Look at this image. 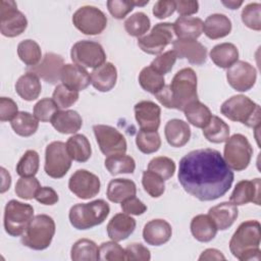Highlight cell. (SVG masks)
I'll list each match as a JSON object with an SVG mask.
<instances>
[{
    "label": "cell",
    "instance_id": "cell-23",
    "mask_svg": "<svg viewBox=\"0 0 261 261\" xmlns=\"http://www.w3.org/2000/svg\"><path fill=\"white\" fill-rule=\"evenodd\" d=\"M136 228V220L126 213L115 214L107 224V234L114 242L126 240Z\"/></svg>",
    "mask_w": 261,
    "mask_h": 261
},
{
    "label": "cell",
    "instance_id": "cell-51",
    "mask_svg": "<svg viewBox=\"0 0 261 261\" xmlns=\"http://www.w3.org/2000/svg\"><path fill=\"white\" fill-rule=\"evenodd\" d=\"M58 107L51 98H43L39 100L33 109V114L39 121L48 122L51 121L54 114L58 111Z\"/></svg>",
    "mask_w": 261,
    "mask_h": 261
},
{
    "label": "cell",
    "instance_id": "cell-53",
    "mask_svg": "<svg viewBox=\"0 0 261 261\" xmlns=\"http://www.w3.org/2000/svg\"><path fill=\"white\" fill-rule=\"evenodd\" d=\"M106 4L109 13L116 19L124 18L135 7L134 0H108Z\"/></svg>",
    "mask_w": 261,
    "mask_h": 261
},
{
    "label": "cell",
    "instance_id": "cell-16",
    "mask_svg": "<svg viewBox=\"0 0 261 261\" xmlns=\"http://www.w3.org/2000/svg\"><path fill=\"white\" fill-rule=\"evenodd\" d=\"M226 80L232 89L239 92H247L254 87L257 80V71L251 63L238 60L227 68Z\"/></svg>",
    "mask_w": 261,
    "mask_h": 261
},
{
    "label": "cell",
    "instance_id": "cell-52",
    "mask_svg": "<svg viewBox=\"0 0 261 261\" xmlns=\"http://www.w3.org/2000/svg\"><path fill=\"white\" fill-rule=\"evenodd\" d=\"M176 59H177L176 53L173 50H169L159 54L155 59H153L150 66L158 73L164 75L172 69Z\"/></svg>",
    "mask_w": 261,
    "mask_h": 261
},
{
    "label": "cell",
    "instance_id": "cell-4",
    "mask_svg": "<svg viewBox=\"0 0 261 261\" xmlns=\"http://www.w3.org/2000/svg\"><path fill=\"white\" fill-rule=\"evenodd\" d=\"M110 212L108 203L102 199L89 203H79L69 209L70 224L80 230L92 228L104 222Z\"/></svg>",
    "mask_w": 261,
    "mask_h": 261
},
{
    "label": "cell",
    "instance_id": "cell-42",
    "mask_svg": "<svg viewBox=\"0 0 261 261\" xmlns=\"http://www.w3.org/2000/svg\"><path fill=\"white\" fill-rule=\"evenodd\" d=\"M151 21L149 16L142 12L138 11L130 16H128L124 21V30L132 37L141 38L143 37L150 29Z\"/></svg>",
    "mask_w": 261,
    "mask_h": 261
},
{
    "label": "cell",
    "instance_id": "cell-50",
    "mask_svg": "<svg viewBox=\"0 0 261 261\" xmlns=\"http://www.w3.org/2000/svg\"><path fill=\"white\" fill-rule=\"evenodd\" d=\"M100 260L106 261H125V250L117 242H104L99 247Z\"/></svg>",
    "mask_w": 261,
    "mask_h": 261
},
{
    "label": "cell",
    "instance_id": "cell-9",
    "mask_svg": "<svg viewBox=\"0 0 261 261\" xmlns=\"http://www.w3.org/2000/svg\"><path fill=\"white\" fill-rule=\"evenodd\" d=\"M173 23L158 22L148 35L138 38V46L147 54L159 55L167 45L173 43Z\"/></svg>",
    "mask_w": 261,
    "mask_h": 261
},
{
    "label": "cell",
    "instance_id": "cell-31",
    "mask_svg": "<svg viewBox=\"0 0 261 261\" xmlns=\"http://www.w3.org/2000/svg\"><path fill=\"white\" fill-rule=\"evenodd\" d=\"M190 228L193 237L201 243H208L212 241L218 230L208 214H199L193 217Z\"/></svg>",
    "mask_w": 261,
    "mask_h": 261
},
{
    "label": "cell",
    "instance_id": "cell-58",
    "mask_svg": "<svg viewBox=\"0 0 261 261\" xmlns=\"http://www.w3.org/2000/svg\"><path fill=\"white\" fill-rule=\"evenodd\" d=\"M35 199L43 205H54L58 202L59 197L54 189L51 187H41L37 192Z\"/></svg>",
    "mask_w": 261,
    "mask_h": 261
},
{
    "label": "cell",
    "instance_id": "cell-17",
    "mask_svg": "<svg viewBox=\"0 0 261 261\" xmlns=\"http://www.w3.org/2000/svg\"><path fill=\"white\" fill-rule=\"evenodd\" d=\"M63 65L64 60L60 55L49 52L44 55L39 64L29 66L27 71L36 74L39 79H42L46 83L55 85L60 81V73Z\"/></svg>",
    "mask_w": 261,
    "mask_h": 261
},
{
    "label": "cell",
    "instance_id": "cell-38",
    "mask_svg": "<svg viewBox=\"0 0 261 261\" xmlns=\"http://www.w3.org/2000/svg\"><path fill=\"white\" fill-rule=\"evenodd\" d=\"M10 124L16 135L25 138L33 136L37 132L39 127V120L30 112L19 111L10 121Z\"/></svg>",
    "mask_w": 261,
    "mask_h": 261
},
{
    "label": "cell",
    "instance_id": "cell-40",
    "mask_svg": "<svg viewBox=\"0 0 261 261\" xmlns=\"http://www.w3.org/2000/svg\"><path fill=\"white\" fill-rule=\"evenodd\" d=\"M17 55L25 65L35 66L40 63L42 58L41 47L36 41L32 39H25L18 43Z\"/></svg>",
    "mask_w": 261,
    "mask_h": 261
},
{
    "label": "cell",
    "instance_id": "cell-19",
    "mask_svg": "<svg viewBox=\"0 0 261 261\" xmlns=\"http://www.w3.org/2000/svg\"><path fill=\"white\" fill-rule=\"evenodd\" d=\"M261 189V180L259 177L254 178V179H244L239 181L230 197L229 201L234 204L236 206L239 205H245L250 202L260 205V192Z\"/></svg>",
    "mask_w": 261,
    "mask_h": 261
},
{
    "label": "cell",
    "instance_id": "cell-27",
    "mask_svg": "<svg viewBox=\"0 0 261 261\" xmlns=\"http://www.w3.org/2000/svg\"><path fill=\"white\" fill-rule=\"evenodd\" d=\"M52 126L60 134H75L83 125V119L75 110H58L51 119Z\"/></svg>",
    "mask_w": 261,
    "mask_h": 261
},
{
    "label": "cell",
    "instance_id": "cell-30",
    "mask_svg": "<svg viewBox=\"0 0 261 261\" xmlns=\"http://www.w3.org/2000/svg\"><path fill=\"white\" fill-rule=\"evenodd\" d=\"M136 184L128 178L111 179L107 186L106 196L112 203H121L124 200L136 196Z\"/></svg>",
    "mask_w": 261,
    "mask_h": 261
},
{
    "label": "cell",
    "instance_id": "cell-18",
    "mask_svg": "<svg viewBox=\"0 0 261 261\" xmlns=\"http://www.w3.org/2000/svg\"><path fill=\"white\" fill-rule=\"evenodd\" d=\"M172 50L177 58H185L194 65H202L207 61L206 47L196 40L176 39L172 43Z\"/></svg>",
    "mask_w": 261,
    "mask_h": 261
},
{
    "label": "cell",
    "instance_id": "cell-60",
    "mask_svg": "<svg viewBox=\"0 0 261 261\" xmlns=\"http://www.w3.org/2000/svg\"><path fill=\"white\" fill-rule=\"evenodd\" d=\"M199 260L200 261H203V260H225V257L222 254V252H220L219 250L210 248V249L204 250L201 253Z\"/></svg>",
    "mask_w": 261,
    "mask_h": 261
},
{
    "label": "cell",
    "instance_id": "cell-41",
    "mask_svg": "<svg viewBox=\"0 0 261 261\" xmlns=\"http://www.w3.org/2000/svg\"><path fill=\"white\" fill-rule=\"evenodd\" d=\"M139 84L143 90L155 95L165 86V80L164 75L158 73L149 65L139 73Z\"/></svg>",
    "mask_w": 261,
    "mask_h": 261
},
{
    "label": "cell",
    "instance_id": "cell-57",
    "mask_svg": "<svg viewBox=\"0 0 261 261\" xmlns=\"http://www.w3.org/2000/svg\"><path fill=\"white\" fill-rule=\"evenodd\" d=\"M175 1L173 0H159L157 1L152 9L155 17L159 19L166 18L170 16L175 11Z\"/></svg>",
    "mask_w": 261,
    "mask_h": 261
},
{
    "label": "cell",
    "instance_id": "cell-20",
    "mask_svg": "<svg viewBox=\"0 0 261 261\" xmlns=\"http://www.w3.org/2000/svg\"><path fill=\"white\" fill-rule=\"evenodd\" d=\"M135 117L142 130H157L160 125V107L152 101H140L134 107Z\"/></svg>",
    "mask_w": 261,
    "mask_h": 261
},
{
    "label": "cell",
    "instance_id": "cell-28",
    "mask_svg": "<svg viewBox=\"0 0 261 261\" xmlns=\"http://www.w3.org/2000/svg\"><path fill=\"white\" fill-rule=\"evenodd\" d=\"M230 19L222 13H213L203 22V32L211 40H217L226 37L231 32Z\"/></svg>",
    "mask_w": 261,
    "mask_h": 261
},
{
    "label": "cell",
    "instance_id": "cell-6",
    "mask_svg": "<svg viewBox=\"0 0 261 261\" xmlns=\"http://www.w3.org/2000/svg\"><path fill=\"white\" fill-rule=\"evenodd\" d=\"M55 222L53 218L47 214H38L34 216L27 230L21 237L23 246L41 251L47 249L55 234Z\"/></svg>",
    "mask_w": 261,
    "mask_h": 261
},
{
    "label": "cell",
    "instance_id": "cell-11",
    "mask_svg": "<svg viewBox=\"0 0 261 261\" xmlns=\"http://www.w3.org/2000/svg\"><path fill=\"white\" fill-rule=\"evenodd\" d=\"M71 160L66 149V144L60 141H54L46 147L44 170L52 178H61L69 170Z\"/></svg>",
    "mask_w": 261,
    "mask_h": 261
},
{
    "label": "cell",
    "instance_id": "cell-21",
    "mask_svg": "<svg viewBox=\"0 0 261 261\" xmlns=\"http://www.w3.org/2000/svg\"><path fill=\"white\" fill-rule=\"evenodd\" d=\"M60 81L67 88L80 92L87 89L91 84V75L86 68L76 64L67 63L61 69Z\"/></svg>",
    "mask_w": 261,
    "mask_h": 261
},
{
    "label": "cell",
    "instance_id": "cell-5",
    "mask_svg": "<svg viewBox=\"0 0 261 261\" xmlns=\"http://www.w3.org/2000/svg\"><path fill=\"white\" fill-rule=\"evenodd\" d=\"M168 87L172 109L184 111L189 104L198 100L197 74L191 67L178 70Z\"/></svg>",
    "mask_w": 261,
    "mask_h": 261
},
{
    "label": "cell",
    "instance_id": "cell-29",
    "mask_svg": "<svg viewBox=\"0 0 261 261\" xmlns=\"http://www.w3.org/2000/svg\"><path fill=\"white\" fill-rule=\"evenodd\" d=\"M173 31L179 40H197L203 33V20L194 16H179L173 23Z\"/></svg>",
    "mask_w": 261,
    "mask_h": 261
},
{
    "label": "cell",
    "instance_id": "cell-14",
    "mask_svg": "<svg viewBox=\"0 0 261 261\" xmlns=\"http://www.w3.org/2000/svg\"><path fill=\"white\" fill-rule=\"evenodd\" d=\"M93 132L97 144L105 156L125 154L127 149L126 140L115 127L106 124H95Z\"/></svg>",
    "mask_w": 261,
    "mask_h": 261
},
{
    "label": "cell",
    "instance_id": "cell-2",
    "mask_svg": "<svg viewBox=\"0 0 261 261\" xmlns=\"http://www.w3.org/2000/svg\"><path fill=\"white\" fill-rule=\"evenodd\" d=\"M261 225L257 220L242 222L229 241V250L240 261L260 260Z\"/></svg>",
    "mask_w": 261,
    "mask_h": 261
},
{
    "label": "cell",
    "instance_id": "cell-59",
    "mask_svg": "<svg viewBox=\"0 0 261 261\" xmlns=\"http://www.w3.org/2000/svg\"><path fill=\"white\" fill-rule=\"evenodd\" d=\"M176 11L181 16H190L199 10V2L194 0H178L175 1Z\"/></svg>",
    "mask_w": 261,
    "mask_h": 261
},
{
    "label": "cell",
    "instance_id": "cell-61",
    "mask_svg": "<svg viewBox=\"0 0 261 261\" xmlns=\"http://www.w3.org/2000/svg\"><path fill=\"white\" fill-rule=\"evenodd\" d=\"M0 172H1V188H0V193L3 194L6 191L9 190L10 185H11V175L10 173L4 168L1 167L0 168Z\"/></svg>",
    "mask_w": 261,
    "mask_h": 261
},
{
    "label": "cell",
    "instance_id": "cell-44",
    "mask_svg": "<svg viewBox=\"0 0 261 261\" xmlns=\"http://www.w3.org/2000/svg\"><path fill=\"white\" fill-rule=\"evenodd\" d=\"M40 157L35 150H28L16 164V173L20 177L35 176L39 170Z\"/></svg>",
    "mask_w": 261,
    "mask_h": 261
},
{
    "label": "cell",
    "instance_id": "cell-1",
    "mask_svg": "<svg viewBox=\"0 0 261 261\" xmlns=\"http://www.w3.org/2000/svg\"><path fill=\"white\" fill-rule=\"evenodd\" d=\"M177 178L182 189L200 201H214L224 196L234 179L220 152L205 148L189 152L178 165Z\"/></svg>",
    "mask_w": 261,
    "mask_h": 261
},
{
    "label": "cell",
    "instance_id": "cell-15",
    "mask_svg": "<svg viewBox=\"0 0 261 261\" xmlns=\"http://www.w3.org/2000/svg\"><path fill=\"white\" fill-rule=\"evenodd\" d=\"M68 188L69 191L77 198L88 200L99 194L101 182L96 174L86 169H77L70 176L68 180Z\"/></svg>",
    "mask_w": 261,
    "mask_h": 261
},
{
    "label": "cell",
    "instance_id": "cell-49",
    "mask_svg": "<svg viewBox=\"0 0 261 261\" xmlns=\"http://www.w3.org/2000/svg\"><path fill=\"white\" fill-rule=\"evenodd\" d=\"M41 188L39 180L35 176L20 177L15 185L14 192L17 197L23 200H32Z\"/></svg>",
    "mask_w": 261,
    "mask_h": 261
},
{
    "label": "cell",
    "instance_id": "cell-48",
    "mask_svg": "<svg viewBox=\"0 0 261 261\" xmlns=\"http://www.w3.org/2000/svg\"><path fill=\"white\" fill-rule=\"evenodd\" d=\"M241 17L247 28L259 32L261 30V4L258 2L247 4L242 10Z\"/></svg>",
    "mask_w": 261,
    "mask_h": 261
},
{
    "label": "cell",
    "instance_id": "cell-3",
    "mask_svg": "<svg viewBox=\"0 0 261 261\" xmlns=\"http://www.w3.org/2000/svg\"><path fill=\"white\" fill-rule=\"evenodd\" d=\"M220 112L231 121L258 129L261 121L260 106L245 95H234L220 106Z\"/></svg>",
    "mask_w": 261,
    "mask_h": 261
},
{
    "label": "cell",
    "instance_id": "cell-10",
    "mask_svg": "<svg viewBox=\"0 0 261 261\" xmlns=\"http://www.w3.org/2000/svg\"><path fill=\"white\" fill-rule=\"evenodd\" d=\"M70 57L74 64L84 68H97L106 61V53L101 44L95 41L82 40L73 44Z\"/></svg>",
    "mask_w": 261,
    "mask_h": 261
},
{
    "label": "cell",
    "instance_id": "cell-12",
    "mask_svg": "<svg viewBox=\"0 0 261 261\" xmlns=\"http://www.w3.org/2000/svg\"><path fill=\"white\" fill-rule=\"evenodd\" d=\"M73 25L83 34L95 36L101 34L107 25L105 13L92 5L80 7L72 15Z\"/></svg>",
    "mask_w": 261,
    "mask_h": 261
},
{
    "label": "cell",
    "instance_id": "cell-54",
    "mask_svg": "<svg viewBox=\"0 0 261 261\" xmlns=\"http://www.w3.org/2000/svg\"><path fill=\"white\" fill-rule=\"evenodd\" d=\"M124 250H125L126 260L149 261L151 259V254L149 249L140 243L129 244Z\"/></svg>",
    "mask_w": 261,
    "mask_h": 261
},
{
    "label": "cell",
    "instance_id": "cell-43",
    "mask_svg": "<svg viewBox=\"0 0 261 261\" xmlns=\"http://www.w3.org/2000/svg\"><path fill=\"white\" fill-rule=\"evenodd\" d=\"M136 145L144 154L157 152L161 147V139L157 130H142L137 134Z\"/></svg>",
    "mask_w": 261,
    "mask_h": 261
},
{
    "label": "cell",
    "instance_id": "cell-46",
    "mask_svg": "<svg viewBox=\"0 0 261 261\" xmlns=\"http://www.w3.org/2000/svg\"><path fill=\"white\" fill-rule=\"evenodd\" d=\"M142 185L145 192L152 198H159L165 191L164 179L150 170H145L143 172Z\"/></svg>",
    "mask_w": 261,
    "mask_h": 261
},
{
    "label": "cell",
    "instance_id": "cell-47",
    "mask_svg": "<svg viewBox=\"0 0 261 261\" xmlns=\"http://www.w3.org/2000/svg\"><path fill=\"white\" fill-rule=\"evenodd\" d=\"M79 92L71 90L63 84L57 85L52 94V99L59 109H66L79 100Z\"/></svg>",
    "mask_w": 261,
    "mask_h": 261
},
{
    "label": "cell",
    "instance_id": "cell-62",
    "mask_svg": "<svg viewBox=\"0 0 261 261\" xmlns=\"http://www.w3.org/2000/svg\"><path fill=\"white\" fill-rule=\"evenodd\" d=\"M221 3L228 7L229 9H238L242 4L243 1H236V0H228V1H221Z\"/></svg>",
    "mask_w": 261,
    "mask_h": 261
},
{
    "label": "cell",
    "instance_id": "cell-36",
    "mask_svg": "<svg viewBox=\"0 0 261 261\" xmlns=\"http://www.w3.org/2000/svg\"><path fill=\"white\" fill-rule=\"evenodd\" d=\"M203 136L210 143H223L229 138V126L220 117L212 115L207 125L203 128Z\"/></svg>",
    "mask_w": 261,
    "mask_h": 261
},
{
    "label": "cell",
    "instance_id": "cell-13",
    "mask_svg": "<svg viewBox=\"0 0 261 261\" xmlns=\"http://www.w3.org/2000/svg\"><path fill=\"white\" fill-rule=\"evenodd\" d=\"M28 27L25 15L17 9L12 0H2L0 7V32L4 37L14 38L21 35Z\"/></svg>",
    "mask_w": 261,
    "mask_h": 261
},
{
    "label": "cell",
    "instance_id": "cell-25",
    "mask_svg": "<svg viewBox=\"0 0 261 261\" xmlns=\"http://www.w3.org/2000/svg\"><path fill=\"white\" fill-rule=\"evenodd\" d=\"M209 217L213 220L218 230L230 227L239 216L238 207L231 202H222L208 210Z\"/></svg>",
    "mask_w": 261,
    "mask_h": 261
},
{
    "label": "cell",
    "instance_id": "cell-45",
    "mask_svg": "<svg viewBox=\"0 0 261 261\" xmlns=\"http://www.w3.org/2000/svg\"><path fill=\"white\" fill-rule=\"evenodd\" d=\"M175 168L174 161L166 156H157L151 159L148 164V170L158 174L164 180L173 176Z\"/></svg>",
    "mask_w": 261,
    "mask_h": 261
},
{
    "label": "cell",
    "instance_id": "cell-22",
    "mask_svg": "<svg viewBox=\"0 0 261 261\" xmlns=\"http://www.w3.org/2000/svg\"><path fill=\"white\" fill-rule=\"evenodd\" d=\"M171 234V225L164 219H152L143 228V239L151 246H161L167 243Z\"/></svg>",
    "mask_w": 261,
    "mask_h": 261
},
{
    "label": "cell",
    "instance_id": "cell-37",
    "mask_svg": "<svg viewBox=\"0 0 261 261\" xmlns=\"http://www.w3.org/2000/svg\"><path fill=\"white\" fill-rule=\"evenodd\" d=\"M184 113L188 122L199 128H204L212 116L210 109L199 100L189 104Z\"/></svg>",
    "mask_w": 261,
    "mask_h": 261
},
{
    "label": "cell",
    "instance_id": "cell-39",
    "mask_svg": "<svg viewBox=\"0 0 261 261\" xmlns=\"http://www.w3.org/2000/svg\"><path fill=\"white\" fill-rule=\"evenodd\" d=\"M104 165L111 175H117L121 173H133L136 169L135 159L126 154L107 156V158L104 161Z\"/></svg>",
    "mask_w": 261,
    "mask_h": 261
},
{
    "label": "cell",
    "instance_id": "cell-33",
    "mask_svg": "<svg viewBox=\"0 0 261 261\" xmlns=\"http://www.w3.org/2000/svg\"><path fill=\"white\" fill-rule=\"evenodd\" d=\"M209 55L216 66L228 68L238 61L239 50L232 43H220L211 49Z\"/></svg>",
    "mask_w": 261,
    "mask_h": 261
},
{
    "label": "cell",
    "instance_id": "cell-55",
    "mask_svg": "<svg viewBox=\"0 0 261 261\" xmlns=\"http://www.w3.org/2000/svg\"><path fill=\"white\" fill-rule=\"evenodd\" d=\"M18 113L17 104L11 99L7 97L0 98V120L11 121L16 114Z\"/></svg>",
    "mask_w": 261,
    "mask_h": 261
},
{
    "label": "cell",
    "instance_id": "cell-35",
    "mask_svg": "<svg viewBox=\"0 0 261 261\" xmlns=\"http://www.w3.org/2000/svg\"><path fill=\"white\" fill-rule=\"evenodd\" d=\"M70 258L73 261L100 260L99 247L92 240L80 239L71 247Z\"/></svg>",
    "mask_w": 261,
    "mask_h": 261
},
{
    "label": "cell",
    "instance_id": "cell-34",
    "mask_svg": "<svg viewBox=\"0 0 261 261\" xmlns=\"http://www.w3.org/2000/svg\"><path fill=\"white\" fill-rule=\"evenodd\" d=\"M66 149L70 158L76 162H86L92 154L91 144L88 138L82 134H75L66 141Z\"/></svg>",
    "mask_w": 261,
    "mask_h": 261
},
{
    "label": "cell",
    "instance_id": "cell-26",
    "mask_svg": "<svg viewBox=\"0 0 261 261\" xmlns=\"http://www.w3.org/2000/svg\"><path fill=\"white\" fill-rule=\"evenodd\" d=\"M164 135L167 143L174 148L184 147L191 138V128L188 122L173 118L166 122L164 126Z\"/></svg>",
    "mask_w": 261,
    "mask_h": 261
},
{
    "label": "cell",
    "instance_id": "cell-8",
    "mask_svg": "<svg viewBox=\"0 0 261 261\" xmlns=\"http://www.w3.org/2000/svg\"><path fill=\"white\" fill-rule=\"evenodd\" d=\"M253 148L247 137L234 134L225 141L223 159L231 170L242 171L246 169L252 159Z\"/></svg>",
    "mask_w": 261,
    "mask_h": 261
},
{
    "label": "cell",
    "instance_id": "cell-7",
    "mask_svg": "<svg viewBox=\"0 0 261 261\" xmlns=\"http://www.w3.org/2000/svg\"><path fill=\"white\" fill-rule=\"evenodd\" d=\"M33 218L34 208L32 205L10 200L4 208V229L11 237H19L24 233Z\"/></svg>",
    "mask_w": 261,
    "mask_h": 261
},
{
    "label": "cell",
    "instance_id": "cell-32",
    "mask_svg": "<svg viewBox=\"0 0 261 261\" xmlns=\"http://www.w3.org/2000/svg\"><path fill=\"white\" fill-rule=\"evenodd\" d=\"M42 91L40 79L32 73L25 72L20 75L15 84V92L25 101H34L39 98Z\"/></svg>",
    "mask_w": 261,
    "mask_h": 261
},
{
    "label": "cell",
    "instance_id": "cell-24",
    "mask_svg": "<svg viewBox=\"0 0 261 261\" xmlns=\"http://www.w3.org/2000/svg\"><path fill=\"white\" fill-rule=\"evenodd\" d=\"M91 84L99 92H109L117 81V70L111 62H105L91 72Z\"/></svg>",
    "mask_w": 261,
    "mask_h": 261
},
{
    "label": "cell",
    "instance_id": "cell-56",
    "mask_svg": "<svg viewBox=\"0 0 261 261\" xmlns=\"http://www.w3.org/2000/svg\"><path fill=\"white\" fill-rule=\"evenodd\" d=\"M121 209L128 215H142L146 212L147 206L136 196L121 202Z\"/></svg>",
    "mask_w": 261,
    "mask_h": 261
}]
</instances>
